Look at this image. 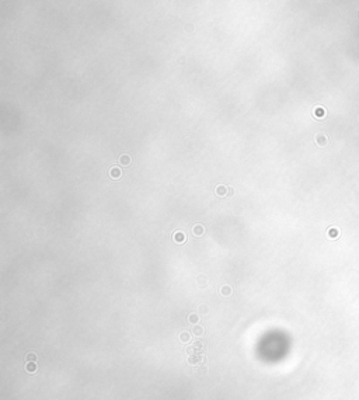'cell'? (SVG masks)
Instances as JSON below:
<instances>
[{"instance_id": "6da1fadb", "label": "cell", "mask_w": 359, "mask_h": 400, "mask_svg": "<svg viewBox=\"0 0 359 400\" xmlns=\"http://www.w3.org/2000/svg\"><path fill=\"white\" fill-rule=\"evenodd\" d=\"M203 361V357L199 353H194V354H189L188 357V362L192 364V365H197V364H201Z\"/></svg>"}, {"instance_id": "7a4b0ae2", "label": "cell", "mask_w": 359, "mask_h": 400, "mask_svg": "<svg viewBox=\"0 0 359 400\" xmlns=\"http://www.w3.org/2000/svg\"><path fill=\"white\" fill-rule=\"evenodd\" d=\"M192 233H194V236H197V237H201V236H203V233H205V228H203L201 223H197V225L192 228Z\"/></svg>"}, {"instance_id": "3957f363", "label": "cell", "mask_w": 359, "mask_h": 400, "mask_svg": "<svg viewBox=\"0 0 359 400\" xmlns=\"http://www.w3.org/2000/svg\"><path fill=\"white\" fill-rule=\"evenodd\" d=\"M229 194V187H225V185H217L216 187V195L217 197H225Z\"/></svg>"}, {"instance_id": "277c9868", "label": "cell", "mask_w": 359, "mask_h": 400, "mask_svg": "<svg viewBox=\"0 0 359 400\" xmlns=\"http://www.w3.org/2000/svg\"><path fill=\"white\" fill-rule=\"evenodd\" d=\"M121 174H122V172H121V168L119 167H112L111 170H110V176H111V178H114V180L119 178L121 177Z\"/></svg>"}, {"instance_id": "5b68a950", "label": "cell", "mask_w": 359, "mask_h": 400, "mask_svg": "<svg viewBox=\"0 0 359 400\" xmlns=\"http://www.w3.org/2000/svg\"><path fill=\"white\" fill-rule=\"evenodd\" d=\"M119 163H121L124 167L130 164V156L129 155H121L119 156Z\"/></svg>"}, {"instance_id": "8992f818", "label": "cell", "mask_w": 359, "mask_h": 400, "mask_svg": "<svg viewBox=\"0 0 359 400\" xmlns=\"http://www.w3.org/2000/svg\"><path fill=\"white\" fill-rule=\"evenodd\" d=\"M174 241L175 243H184L185 241V235L182 232H175L174 233Z\"/></svg>"}, {"instance_id": "52a82bcc", "label": "cell", "mask_w": 359, "mask_h": 400, "mask_svg": "<svg viewBox=\"0 0 359 400\" xmlns=\"http://www.w3.org/2000/svg\"><path fill=\"white\" fill-rule=\"evenodd\" d=\"M203 331H205V330H203V327H202V326H198V324L194 327V329H192V333H194L195 336H198V337L202 336Z\"/></svg>"}, {"instance_id": "ba28073f", "label": "cell", "mask_w": 359, "mask_h": 400, "mask_svg": "<svg viewBox=\"0 0 359 400\" xmlns=\"http://www.w3.org/2000/svg\"><path fill=\"white\" fill-rule=\"evenodd\" d=\"M26 369H27V372L32 374V372L37 371V364H35V362H28V364H27V366H26Z\"/></svg>"}, {"instance_id": "9c48e42d", "label": "cell", "mask_w": 359, "mask_h": 400, "mask_svg": "<svg viewBox=\"0 0 359 400\" xmlns=\"http://www.w3.org/2000/svg\"><path fill=\"white\" fill-rule=\"evenodd\" d=\"M220 292H222V295L229 296L230 293H232V288H230L229 285H225V286H222V289H220Z\"/></svg>"}, {"instance_id": "30bf717a", "label": "cell", "mask_w": 359, "mask_h": 400, "mask_svg": "<svg viewBox=\"0 0 359 400\" xmlns=\"http://www.w3.org/2000/svg\"><path fill=\"white\" fill-rule=\"evenodd\" d=\"M194 349H195V351H199V353H202V349H203V343H202V341H195V343H194Z\"/></svg>"}, {"instance_id": "8fae6325", "label": "cell", "mask_w": 359, "mask_h": 400, "mask_svg": "<svg viewBox=\"0 0 359 400\" xmlns=\"http://www.w3.org/2000/svg\"><path fill=\"white\" fill-rule=\"evenodd\" d=\"M188 320H189V323L197 324V323H198V320H199V317H198V314L192 313V314H189V317H188Z\"/></svg>"}, {"instance_id": "7c38bea8", "label": "cell", "mask_w": 359, "mask_h": 400, "mask_svg": "<svg viewBox=\"0 0 359 400\" xmlns=\"http://www.w3.org/2000/svg\"><path fill=\"white\" fill-rule=\"evenodd\" d=\"M189 338H191V337H189V334H188V333H185V331H184V333H181V334H180V340H181L182 343H188V341H189Z\"/></svg>"}, {"instance_id": "4fadbf2b", "label": "cell", "mask_w": 359, "mask_h": 400, "mask_svg": "<svg viewBox=\"0 0 359 400\" xmlns=\"http://www.w3.org/2000/svg\"><path fill=\"white\" fill-rule=\"evenodd\" d=\"M27 361H28V362H35V361H37V355H35V354H28V355H27Z\"/></svg>"}, {"instance_id": "5bb4252c", "label": "cell", "mask_w": 359, "mask_h": 400, "mask_svg": "<svg viewBox=\"0 0 359 400\" xmlns=\"http://www.w3.org/2000/svg\"><path fill=\"white\" fill-rule=\"evenodd\" d=\"M199 282L201 284H205L206 281H205V277H199Z\"/></svg>"}, {"instance_id": "9a60e30c", "label": "cell", "mask_w": 359, "mask_h": 400, "mask_svg": "<svg viewBox=\"0 0 359 400\" xmlns=\"http://www.w3.org/2000/svg\"><path fill=\"white\" fill-rule=\"evenodd\" d=\"M233 194H234V191H233V188H229V194H227V195H233Z\"/></svg>"}]
</instances>
